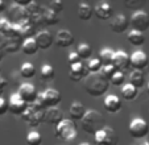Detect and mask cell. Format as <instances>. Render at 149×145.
<instances>
[{
    "mask_svg": "<svg viewBox=\"0 0 149 145\" xmlns=\"http://www.w3.org/2000/svg\"><path fill=\"white\" fill-rule=\"evenodd\" d=\"M108 89H110V82L104 78L100 72L87 74L86 81H84V90L88 95H91L94 98H98V96L106 94Z\"/></svg>",
    "mask_w": 149,
    "mask_h": 145,
    "instance_id": "cell-1",
    "label": "cell"
},
{
    "mask_svg": "<svg viewBox=\"0 0 149 145\" xmlns=\"http://www.w3.org/2000/svg\"><path fill=\"white\" fill-rule=\"evenodd\" d=\"M82 129L88 135H95L98 131L103 129L106 127V120L104 116L96 109H88L86 111L84 116L81 120Z\"/></svg>",
    "mask_w": 149,
    "mask_h": 145,
    "instance_id": "cell-2",
    "label": "cell"
},
{
    "mask_svg": "<svg viewBox=\"0 0 149 145\" xmlns=\"http://www.w3.org/2000/svg\"><path fill=\"white\" fill-rule=\"evenodd\" d=\"M77 128L71 119H63L58 125H56V136L65 141H73L77 139Z\"/></svg>",
    "mask_w": 149,
    "mask_h": 145,
    "instance_id": "cell-3",
    "label": "cell"
},
{
    "mask_svg": "<svg viewBox=\"0 0 149 145\" xmlns=\"http://www.w3.org/2000/svg\"><path fill=\"white\" fill-rule=\"evenodd\" d=\"M61 100H62V96L59 94V91H57L54 89H46L45 91L38 94V98H37V102L45 109L57 107L61 103Z\"/></svg>",
    "mask_w": 149,
    "mask_h": 145,
    "instance_id": "cell-4",
    "label": "cell"
},
{
    "mask_svg": "<svg viewBox=\"0 0 149 145\" xmlns=\"http://www.w3.org/2000/svg\"><path fill=\"white\" fill-rule=\"evenodd\" d=\"M128 132L133 139H143L149 133V125L144 119L135 117L128 125Z\"/></svg>",
    "mask_w": 149,
    "mask_h": 145,
    "instance_id": "cell-5",
    "label": "cell"
},
{
    "mask_svg": "<svg viewBox=\"0 0 149 145\" xmlns=\"http://www.w3.org/2000/svg\"><path fill=\"white\" fill-rule=\"evenodd\" d=\"M130 25L132 26V31L137 32H145L149 29V15L144 11H136L135 13L131 16Z\"/></svg>",
    "mask_w": 149,
    "mask_h": 145,
    "instance_id": "cell-6",
    "label": "cell"
},
{
    "mask_svg": "<svg viewBox=\"0 0 149 145\" xmlns=\"http://www.w3.org/2000/svg\"><path fill=\"white\" fill-rule=\"evenodd\" d=\"M17 95L20 98L23 99L28 106L33 104L34 102L38 98V92H37V89L33 86L32 83L26 82V83H21L19 87V91H17Z\"/></svg>",
    "mask_w": 149,
    "mask_h": 145,
    "instance_id": "cell-7",
    "label": "cell"
},
{
    "mask_svg": "<svg viewBox=\"0 0 149 145\" xmlns=\"http://www.w3.org/2000/svg\"><path fill=\"white\" fill-rule=\"evenodd\" d=\"M130 62H131V67H133V70L143 71L148 66L149 58L143 50H136L130 56Z\"/></svg>",
    "mask_w": 149,
    "mask_h": 145,
    "instance_id": "cell-8",
    "label": "cell"
},
{
    "mask_svg": "<svg viewBox=\"0 0 149 145\" xmlns=\"http://www.w3.org/2000/svg\"><path fill=\"white\" fill-rule=\"evenodd\" d=\"M28 108V104L20 98L19 95L16 94H12L9 96V100H8V109L15 115H23L24 112L26 111Z\"/></svg>",
    "mask_w": 149,
    "mask_h": 145,
    "instance_id": "cell-9",
    "label": "cell"
},
{
    "mask_svg": "<svg viewBox=\"0 0 149 145\" xmlns=\"http://www.w3.org/2000/svg\"><path fill=\"white\" fill-rule=\"evenodd\" d=\"M23 119L28 123V125L37 127L44 121V111H36L31 106H28L26 111L23 114Z\"/></svg>",
    "mask_w": 149,
    "mask_h": 145,
    "instance_id": "cell-10",
    "label": "cell"
},
{
    "mask_svg": "<svg viewBox=\"0 0 149 145\" xmlns=\"http://www.w3.org/2000/svg\"><path fill=\"white\" fill-rule=\"evenodd\" d=\"M112 65L115 66V69L118 70V71L124 72L125 70H128V69L131 67L130 56H128V54H127L124 50H118V52H115Z\"/></svg>",
    "mask_w": 149,
    "mask_h": 145,
    "instance_id": "cell-11",
    "label": "cell"
},
{
    "mask_svg": "<svg viewBox=\"0 0 149 145\" xmlns=\"http://www.w3.org/2000/svg\"><path fill=\"white\" fill-rule=\"evenodd\" d=\"M54 42L59 47H69L75 42V37L68 29H61L57 32L56 37H54Z\"/></svg>",
    "mask_w": 149,
    "mask_h": 145,
    "instance_id": "cell-12",
    "label": "cell"
},
{
    "mask_svg": "<svg viewBox=\"0 0 149 145\" xmlns=\"http://www.w3.org/2000/svg\"><path fill=\"white\" fill-rule=\"evenodd\" d=\"M63 117V112L58 108V107H53V108H46L44 111V121L52 125H58Z\"/></svg>",
    "mask_w": 149,
    "mask_h": 145,
    "instance_id": "cell-13",
    "label": "cell"
},
{
    "mask_svg": "<svg viewBox=\"0 0 149 145\" xmlns=\"http://www.w3.org/2000/svg\"><path fill=\"white\" fill-rule=\"evenodd\" d=\"M130 26V20L125 15H118L110 22V28L113 33H123Z\"/></svg>",
    "mask_w": 149,
    "mask_h": 145,
    "instance_id": "cell-14",
    "label": "cell"
},
{
    "mask_svg": "<svg viewBox=\"0 0 149 145\" xmlns=\"http://www.w3.org/2000/svg\"><path fill=\"white\" fill-rule=\"evenodd\" d=\"M34 40H36V42H37V46H38V49H42V50H45V49H49V47L53 45V42H54V36H53V34H52L49 31L44 29V31L38 32V33L36 34Z\"/></svg>",
    "mask_w": 149,
    "mask_h": 145,
    "instance_id": "cell-15",
    "label": "cell"
},
{
    "mask_svg": "<svg viewBox=\"0 0 149 145\" xmlns=\"http://www.w3.org/2000/svg\"><path fill=\"white\" fill-rule=\"evenodd\" d=\"M103 103H104V108L107 109L108 112H111V114H116V112H119L121 109V107H123L121 99L115 94L107 95V96L104 98Z\"/></svg>",
    "mask_w": 149,
    "mask_h": 145,
    "instance_id": "cell-16",
    "label": "cell"
},
{
    "mask_svg": "<svg viewBox=\"0 0 149 145\" xmlns=\"http://www.w3.org/2000/svg\"><path fill=\"white\" fill-rule=\"evenodd\" d=\"M86 77H87V70H86L84 63L79 62V63L70 66V69H69V78H70V81L79 82L83 78H86Z\"/></svg>",
    "mask_w": 149,
    "mask_h": 145,
    "instance_id": "cell-17",
    "label": "cell"
},
{
    "mask_svg": "<svg viewBox=\"0 0 149 145\" xmlns=\"http://www.w3.org/2000/svg\"><path fill=\"white\" fill-rule=\"evenodd\" d=\"M112 13H113V9L111 7L110 3L107 1H100L95 6V15L98 19L100 20H108L112 17Z\"/></svg>",
    "mask_w": 149,
    "mask_h": 145,
    "instance_id": "cell-18",
    "label": "cell"
},
{
    "mask_svg": "<svg viewBox=\"0 0 149 145\" xmlns=\"http://www.w3.org/2000/svg\"><path fill=\"white\" fill-rule=\"evenodd\" d=\"M21 50H23V53L25 56H34L38 52V46H37V42L34 40V37L24 38V41L21 42Z\"/></svg>",
    "mask_w": 149,
    "mask_h": 145,
    "instance_id": "cell-19",
    "label": "cell"
},
{
    "mask_svg": "<svg viewBox=\"0 0 149 145\" xmlns=\"http://www.w3.org/2000/svg\"><path fill=\"white\" fill-rule=\"evenodd\" d=\"M86 114V108L81 102H73L69 108V115H70L71 120H82V117Z\"/></svg>",
    "mask_w": 149,
    "mask_h": 145,
    "instance_id": "cell-20",
    "label": "cell"
},
{
    "mask_svg": "<svg viewBox=\"0 0 149 145\" xmlns=\"http://www.w3.org/2000/svg\"><path fill=\"white\" fill-rule=\"evenodd\" d=\"M130 84H132L136 89H141V87L145 84V77H144L143 71H137V70H133L130 74Z\"/></svg>",
    "mask_w": 149,
    "mask_h": 145,
    "instance_id": "cell-21",
    "label": "cell"
},
{
    "mask_svg": "<svg viewBox=\"0 0 149 145\" xmlns=\"http://www.w3.org/2000/svg\"><path fill=\"white\" fill-rule=\"evenodd\" d=\"M139 95V90L136 87H133L132 84L127 83L121 87V96L125 100H135Z\"/></svg>",
    "mask_w": 149,
    "mask_h": 145,
    "instance_id": "cell-22",
    "label": "cell"
},
{
    "mask_svg": "<svg viewBox=\"0 0 149 145\" xmlns=\"http://www.w3.org/2000/svg\"><path fill=\"white\" fill-rule=\"evenodd\" d=\"M42 15V20H44V24L46 25H56L58 24L59 17L57 13H54L53 11H50L49 8H44V11H40Z\"/></svg>",
    "mask_w": 149,
    "mask_h": 145,
    "instance_id": "cell-23",
    "label": "cell"
},
{
    "mask_svg": "<svg viewBox=\"0 0 149 145\" xmlns=\"http://www.w3.org/2000/svg\"><path fill=\"white\" fill-rule=\"evenodd\" d=\"M93 8H91L90 4L87 3H81L78 6V9H77V13H78V17L83 21H87V20L91 19L93 16Z\"/></svg>",
    "mask_w": 149,
    "mask_h": 145,
    "instance_id": "cell-24",
    "label": "cell"
},
{
    "mask_svg": "<svg viewBox=\"0 0 149 145\" xmlns=\"http://www.w3.org/2000/svg\"><path fill=\"white\" fill-rule=\"evenodd\" d=\"M113 56H115V52H113L112 49H110V47H104V49L100 50V53H99V61L102 62L103 66L112 65Z\"/></svg>",
    "mask_w": 149,
    "mask_h": 145,
    "instance_id": "cell-25",
    "label": "cell"
},
{
    "mask_svg": "<svg viewBox=\"0 0 149 145\" xmlns=\"http://www.w3.org/2000/svg\"><path fill=\"white\" fill-rule=\"evenodd\" d=\"M75 53L78 54L81 61L82 59H88L91 57V54H93V47H91V45L87 44V42H82V44L78 45Z\"/></svg>",
    "mask_w": 149,
    "mask_h": 145,
    "instance_id": "cell-26",
    "label": "cell"
},
{
    "mask_svg": "<svg viewBox=\"0 0 149 145\" xmlns=\"http://www.w3.org/2000/svg\"><path fill=\"white\" fill-rule=\"evenodd\" d=\"M104 135H106V141H104V145H118L119 141V136L115 132V129L111 128V127L106 125L103 128Z\"/></svg>",
    "mask_w": 149,
    "mask_h": 145,
    "instance_id": "cell-27",
    "label": "cell"
},
{
    "mask_svg": "<svg viewBox=\"0 0 149 145\" xmlns=\"http://www.w3.org/2000/svg\"><path fill=\"white\" fill-rule=\"evenodd\" d=\"M20 75L25 79H31L36 75V67L31 62H24L20 67Z\"/></svg>",
    "mask_w": 149,
    "mask_h": 145,
    "instance_id": "cell-28",
    "label": "cell"
},
{
    "mask_svg": "<svg viewBox=\"0 0 149 145\" xmlns=\"http://www.w3.org/2000/svg\"><path fill=\"white\" fill-rule=\"evenodd\" d=\"M19 49H21V44H20L19 38H7L1 52L3 53H15Z\"/></svg>",
    "mask_w": 149,
    "mask_h": 145,
    "instance_id": "cell-29",
    "label": "cell"
},
{
    "mask_svg": "<svg viewBox=\"0 0 149 145\" xmlns=\"http://www.w3.org/2000/svg\"><path fill=\"white\" fill-rule=\"evenodd\" d=\"M128 41L133 45V46H141L145 44V36L144 33L137 31H131L128 33Z\"/></svg>",
    "mask_w": 149,
    "mask_h": 145,
    "instance_id": "cell-30",
    "label": "cell"
},
{
    "mask_svg": "<svg viewBox=\"0 0 149 145\" xmlns=\"http://www.w3.org/2000/svg\"><path fill=\"white\" fill-rule=\"evenodd\" d=\"M40 72H41V78L44 81H50V79L54 78L56 75V71H54V67L49 63H44L40 69Z\"/></svg>",
    "mask_w": 149,
    "mask_h": 145,
    "instance_id": "cell-31",
    "label": "cell"
},
{
    "mask_svg": "<svg viewBox=\"0 0 149 145\" xmlns=\"http://www.w3.org/2000/svg\"><path fill=\"white\" fill-rule=\"evenodd\" d=\"M84 66H86L87 72H90V74H96V72H100L103 65H102V62L99 61V58H91Z\"/></svg>",
    "mask_w": 149,
    "mask_h": 145,
    "instance_id": "cell-32",
    "label": "cell"
},
{
    "mask_svg": "<svg viewBox=\"0 0 149 145\" xmlns=\"http://www.w3.org/2000/svg\"><path fill=\"white\" fill-rule=\"evenodd\" d=\"M26 144L28 145H41L42 144L41 133L37 131H31L26 135Z\"/></svg>",
    "mask_w": 149,
    "mask_h": 145,
    "instance_id": "cell-33",
    "label": "cell"
},
{
    "mask_svg": "<svg viewBox=\"0 0 149 145\" xmlns=\"http://www.w3.org/2000/svg\"><path fill=\"white\" fill-rule=\"evenodd\" d=\"M124 6L130 9H135V11H141L144 6H145V0H125Z\"/></svg>",
    "mask_w": 149,
    "mask_h": 145,
    "instance_id": "cell-34",
    "label": "cell"
},
{
    "mask_svg": "<svg viewBox=\"0 0 149 145\" xmlns=\"http://www.w3.org/2000/svg\"><path fill=\"white\" fill-rule=\"evenodd\" d=\"M124 82H125V75H124V72H121V71H116L110 79V84H113V86H116V87L124 84Z\"/></svg>",
    "mask_w": 149,
    "mask_h": 145,
    "instance_id": "cell-35",
    "label": "cell"
},
{
    "mask_svg": "<svg viewBox=\"0 0 149 145\" xmlns=\"http://www.w3.org/2000/svg\"><path fill=\"white\" fill-rule=\"evenodd\" d=\"M116 71H118V70L115 69V66H113V65H107V66H103V67H102L100 74H102V75H103L106 79H107L108 82H110L111 77H112Z\"/></svg>",
    "mask_w": 149,
    "mask_h": 145,
    "instance_id": "cell-36",
    "label": "cell"
},
{
    "mask_svg": "<svg viewBox=\"0 0 149 145\" xmlns=\"http://www.w3.org/2000/svg\"><path fill=\"white\" fill-rule=\"evenodd\" d=\"M48 8L50 9V11H53L54 13L58 15L59 12L63 9V3H62L61 0H53V1H50V3H49Z\"/></svg>",
    "mask_w": 149,
    "mask_h": 145,
    "instance_id": "cell-37",
    "label": "cell"
},
{
    "mask_svg": "<svg viewBox=\"0 0 149 145\" xmlns=\"http://www.w3.org/2000/svg\"><path fill=\"white\" fill-rule=\"evenodd\" d=\"M94 141H95L96 145H104V141H106V135H104L103 129L98 131L95 135H94Z\"/></svg>",
    "mask_w": 149,
    "mask_h": 145,
    "instance_id": "cell-38",
    "label": "cell"
},
{
    "mask_svg": "<svg viewBox=\"0 0 149 145\" xmlns=\"http://www.w3.org/2000/svg\"><path fill=\"white\" fill-rule=\"evenodd\" d=\"M68 62H69L70 66H73V65H77V63H79V62H82V61H81V58L78 57V54H77L75 52H71V53L69 54V57H68Z\"/></svg>",
    "mask_w": 149,
    "mask_h": 145,
    "instance_id": "cell-39",
    "label": "cell"
},
{
    "mask_svg": "<svg viewBox=\"0 0 149 145\" xmlns=\"http://www.w3.org/2000/svg\"><path fill=\"white\" fill-rule=\"evenodd\" d=\"M7 111H8V102L3 96H0V116H3Z\"/></svg>",
    "mask_w": 149,
    "mask_h": 145,
    "instance_id": "cell-40",
    "label": "cell"
},
{
    "mask_svg": "<svg viewBox=\"0 0 149 145\" xmlns=\"http://www.w3.org/2000/svg\"><path fill=\"white\" fill-rule=\"evenodd\" d=\"M7 87H8V82H7V79L3 78V77H0V95L4 94V91L7 90Z\"/></svg>",
    "mask_w": 149,
    "mask_h": 145,
    "instance_id": "cell-41",
    "label": "cell"
},
{
    "mask_svg": "<svg viewBox=\"0 0 149 145\" xmlns=\"http://www.w3.org/2000/svg\"><path fill=\"white\" fill-rule=\"evenodd\" d=\"M6 41H7V37H4L3 34L0 33V50L3 49V46H4V44H6Z\"/></svg>",
    "mask_w": 149,
    "mask_h": 145,
    "instance_id": "cell-42",
    "label": "cell"
},
{
    "mask_svg": "<svg viewBox=\"0 0 149 145\" xmlns=\"http://www.w3.org/2000/svg\"><path fill=\"white\" fill-rule=\"evenodd\" d=\"M6 11V4H4V1H1V0H0V13H1V12H4Z\"/></svg>",
    "mask_w": 149,
    "mask_h": 145,
    "instance_id": "cell-43",
    "label": "cell"
},
{
    "mask_svg": "<svg viewBox=\"0 0 149 145\" xmlns=\"http://www.w3.org/2000/svg\"><path fill=\"white\" fill-rule=\"evenodd\" d=\"M79 145H93V144H90V142H87V141H84V142H81Z\"/></svg>",
    "mask_w": 149,
    "mask_h": 145,
    "instance_id": "cell-44",
    "label": "cell"
},
{
    "mask_svg": "<svg viewBox=\"0 0 149 145\" xmlns=\"http://www.w3.org/2000/svg\"><path fill=\"white\" fill-rule=\"evenodd\" d=\"M3 57H4V53L1 50H0V61H1V59H3Z\"/></svg>",
    "mask_w": 149,
    "mask_h": 145,
    "instance_id": "cell-45",
    "label": "cell"
},
{
    "mask_svg": "<svg viewBox=\"0 0 149 145\" xmlns=\"http://www.w3.org/2000/svg\"><path fill=\"white\" fill-rule=\"evenodd\" d=\"M146 91H148V94H149V83L146 84Z\"/></svg>",
    "mask_w": 149,
    "mask_h": 145,
    "instance_id": "cell-46",
    "label": "cell"
},
{
    "mask_svg": "<svg viewBox=\"0 0 149 145\" xmlns=\"http://www.w3.org/2000/svg\"><path fill=\"white\" fill-rule=\"evenodd\" d=\"M144 145H149V142H145V144H144Z\"/></svg>",
    "mask_w": 149,
    "mask_h": 145,
    "instance_id": "cell-47",
    "label": "cell"
},
{
    "mask_svg": "<svg viewBox=\"0 0 149 145\" xmlns=\"http://www.w3.org/2000/svg\"><path fill=\"white\" fill-rule=\"evenodd\" d=\"M0 74H1V67H0Z\"/></svg>",
    "mask_w": 149,
    "mask_h": 145,
    "instance_id": "cell-48",
    "label": "cell"
},
{
    "mask_svg": "<svg viewBox=\"0 0 149 145\" xmlns=\"http://www.w3.org/2000/svg\"><path fill=\"white\" fill-rule=\"evenodd\" d=\"M59 145H68V144H59Z\"/></svg>",
    "mask_w": 149,
    "mask_h": 145,
    "instance_id": "cell-49",
    "label": "cell"
},
{
    "mask_svg": "<svg viewBox=\"0 0 149 145\" xmlns=\"http://www.w3.org/2000/svg\"><path fill=\"white\" fill-rule=\"evenodd\" d=\"M148 125H149V124H148Z\"/></svg>",
    "mask_w": 149,
    "mask_h": 145,
    "instance_id": "cell-50",
    "label": "cell"
}]
</instances>
